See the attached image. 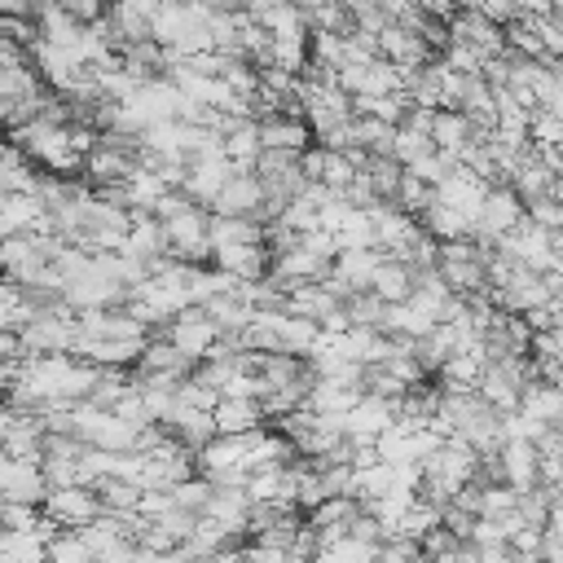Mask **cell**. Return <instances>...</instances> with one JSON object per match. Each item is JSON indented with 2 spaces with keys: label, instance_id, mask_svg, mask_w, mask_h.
<instances>
[{
  "label": "cell",
  "instance_id": "41",
  "mask_svg": "<svg viewBox=\"0 0 563 563\" xmlns=\"http://www.w3.org/2000/svg\"><path fill=\"white\" fill-rule=\"evenodd\" d=\"M9 418H13V405H0V440H4V427H9Z\"/></svg>",
  "mask_w": 563,
  "mask_h": 563
},
{
  "label": "cell",
  "instance_id": "10",
  "mask_svg": "<svg viewBox=\"0 0 563 563\" xmlns=\"http://www.w3.org/2000/svg\"><path fill=\"white\" fill-rule=\"evenodd\" d=\"M484 194H488V180H484V176H475L466 163H453V167L444 172V180L435 185V198H440V202H449V207H457L462 216H471V224H475V216H479Z\"/></svg>",
  "mask_w": 563,
  "mask_h": 563
},
{
  "label": "cell",
  "instance_id": "21",
  "mask_svg": "<svg viewBox=\"0 0 563 563\" xmlns=\"http://www.w3.org/2000/svg\"><path fill=\"white\" fill-rule=\"evenodd\" d=\"M343 299L325 286V282H299V286H290L286 290V312H295V317H308V321H317L321 325V317L325 312H334Z\"/></svg>",
  "mask_w": 563,
  "mask_h": 563
},
{
  "label": "cell",
  "instance_id": "5",
  "mask_svg": "<svg viewBox=\"0 0 563 563\" xmlns=\"http://www.w3.org/2000/svg\"><path fill=\"white\" fill-rule=\"evenodd\" d=\"M163 334H167V339H172L189 361H207V352L216 347V339H220L224 330H220V325H216L198 303H189V308H180V312L163 325Z\"/></svg>",
  "mask_w": 563,
  "mask_h": 563
},
{
  "label": "cell",
  "instance_id": "27",
  "mask_svg": "<svg viewBox=\"0 0 563 563\" xmlns=\"http://www.w3.org/2000/svg\"><path fill=\"white\" fill-rule=\"evenodd\" d=\"M444 523V506L440 501H431V497H413L409 501V510L400 515V523H396V537H409V541H422L431 528H440Z\"/></svg>",
  "mask_w": 563,
  "mask_h": 563
},
{
  "label": "cell",
  "instance_id": "16",
  "mask_svg": "<svg viewBox=\"0 0 563 563\" xmlns=\"http://www.w3.org/2000/svg\"><path fill=\"white\" fill-rule=\"evenodd\" d=\"M519 413L545 422V427H563V383H550V378H532L523 387V400H519Z\"/></svg>",
  "mask_w": 563,
  "mask_h": 563
},
{
  "label": "cell",
  "instance_id": "14",
  "mask_svg": "<svg viewBox=\"0 0 563 563\" xmlns=\"http://www.w3.org/2000/svg\"><path fill=\"white\" fill-rule=\"evenodd\" d=\"M255 123H260V141H264V150H290V154H303V150L317 141L303 114H286V110H277V114H264V119H255Z\"/></svg>",
  "mask_w": 563,
  "mask_h": 563
},
{
  "label": "cell",
  "instance_id": "15",
  "mask_svg": "<svg viewBox=\"0 0 563 563\" xmlns=\"http://www.w3.org/2000/svg\"><path fill=\"white\" fill-rule=\"evenodd\" d=\"M216 413V431L220 435H238V431H255L268 422L260 396H220V405L211 409Z\"/></svg>",
  "mask_w": 563,
  "mask_h": 563
},
{
  "label": "cell",
  "instance_id": "38",
  "mask_svg": "<svg viewBox=\"0 0 563 563\" xmlns=\"http://www.w3.org/2000/svg\"><path fill=\"white\" fill-rule=\"evenodd\" d=\"M528 216H532L537 224H545L550 233H559V229H563V194H550V198L528 202Z\"/></svg>",
  "mask_w": 563,
  "mask_h": 563
},
{
  "label": "cell",
  "instance_id": "6",
  "mask_svg": "<svg viewBox=\"0 0 563 563\" xmlns=\"http://www.w3.org/2000/svg\"><path fill=\"white\" fill-rule=\"evenodd\" d=\"M449 40L471 44L484 62H488V57L510 53V48H506V26H501V22H493V18H484L479 9H457V13L449 18Z\"/></svg>",
  "mask_w": 563,
  "mask_h": 563
},
{
  "label": "cell",
  "instance_id": "42",
  "mask_svg": "<svg viewBox=\"0 0 563 563\" xmlns=\"http://www.w3.org/2000/svg\"><path fill=\"white\" fill-rule=\"evenodd\" d=\"M0 238H4V233H0Z\"/></svg>",
  "mask_w": 563,
  "mask_h": 563
},
{
  "label": "cell",
  "instance_id": "33",
  "mask_svg": "<svg viewBox=\"0 0 563 563\" xmlns=\"http://www.w3.org/2000/svg\"><path fill=\"white\" fill-rule=\"evenodd\" d=\"M48 563H92V550L79 528H57L48 537Z\"/></svg>",
  "mask_w": 563,
  "mask_h": 563
},
{
  "label": "cell",
  "instance_id": "20",
  "mask_svg": "<svg viewBox=\"0 0 563 563\" xmlns=\"http://www.w3.org/2000/svg\"><path fill=\"white\" fill-rule=\"evenodd\" d=\"M431 141H435L440 154L462 158V150L475 141V123H471L462 110H435V114H431Z\"/></svg>",
  "mask_w": 563,
  "mask_h": 563
},
{
  "label": "cell",
  "instance_id": "7",
  "mask_svg": "<svg viewBox=\"0 0 563 563\" xmlns=\"http://www.w3.org/2000/svg\"><path fill=\"white\" fill-rule=\"evenodd\" d=\"M233 176V163L224 158V145H216V150H198V154H189V167H185V194L198 202V207H211V198L220 194V185Z\"/></svg>",
  "mask_w": 563,
  "mask_h": 563
},
{
  "label": "cell",
  "instance_id": "1",
  "mask_svg": "<svg viewBox=\"0 0 563 563\" xmlns=\"http://www.w3.org/2000/svg\"><path fill=\"white\" fill-rule=\"evenodd\" d=\"M9 136H13V145L35 163V167H44V172H53V176H66V172H84V154L75 150V141H70V123H53V119H31V123H22V128H9Z\"/></svg>",
  "mask_w": 563,
  "mask_h": 563
},
{
  "label": "cell",
  "instance_id": "13",
  "mask_svg": "<svg viewBox=\"0 0 563 563\" xmlns=\"http://www.w3.org/2000/svg\"><path fill=\"white\" fill-rule=\"evenodd\" d=\"M202 515L216 519L229 537H242L251 528V493H246V484H216V493H211Z\"/></svg>",
  "mask_w": 563,
  "mask_h": 563
},
{
  "label": "cell",
  "instance_id": "31",
  "mask_svg": "<svg viewBox=\"0 0 563 563\" xmlns=\"http://www.w3.org/2000/svg\"><path fill=\"white\" fill-rule=\"evenodd\" d=\"M427 154H435L431 132H418V128L400 123V128H396V141H391V158H396L400 167H413V163L427 158Z\"/></svg>",
  "mask_w": 563,
  "mask_h": 563
},
{
  "label": "cell",
  "instance_id": "26",
  "mask_svg": "<svg viewBox=\"0 0 563 563\" xmlns=\"http://www.w3.org/2000/svg\"><path fill=\"white\" fill-rule=\"evenodd\" d=\"M0 559L4 563H48V541L35 528H4L0 532Z\"/></svg>",
  "mask_w": 563,
  "mask_h": 563
},
{
  "label": "cell",
  "instance_id": "3",
  "mask_svg": "<svg viewBox=\"0 0 563 563\" xmlns=\"http://www.w3.org/2000/svg\"><path fill=\"white\" fill-rule=\"evenodd\" d=\"M40 510H44L57 528H84V523H92L97 515H106V510H101V497H97V488H92V484L48 488V493H44V501H40Z\"/></svg>",
  "mask_w": 563,
  "mask_h": 563
},
{
  "label": "cell",
  "instance_id": "34",
  "mask_svg": "<svg viewBox=\"0 0 563 563\" xmlns=\"http://www.w3.org/2000/svg\"><path fill=\"white\" fill-rule=\"evenodd\" d=\"M211 493H216V484H211L207 475H189V479L172 484V501H176L180 510H189V515H202L207 501H211Z\"/></svg>",
  "mask_w": 563,
  "mask_h": 563
},
{
  "label": "cell",
  "instance_id": "12",
  "mask_svg": "<svg viewBox=\"0 0 563 563\" xmlns=\"http://www.w3.org/2000/svg\"><path fill=\"white\" fill-rule=\"evenodd\" d=\"M431 53H435V48H431L418 31H409V26H400V22H387V26L378 31V57H387L391 66L418 70V66L431 62Z\"/></svg>",
  "mask_w": 563,
  "mask_h": 563
},
{
  "label": "cell",
  "instance_id": "30",
  "mask_svg": "<svg viewBox=\"0 0 563 563\" xmlns=\"http://www.w3.org/2000/svg\"><path fill=\"white\" fill-rule=\"evenodd\" d=\"M374 559H378V545H374V541H361V537L347 532V537L321 545L312 563H374Z\"/></svg>",
  "mask_w": 563,
  "mask_h": 563
},
{
  "label": "cell",
  "instance_id": "40",
  "mask_svg": "<svg viewBox=\"0 0 563 563\" xmlns=\"http://www.w3.org/2000/svg\"><path fill=\"white\" fill-rule=\"evenodd\" d=\"M202 563H246V550L224 545V550H216V554H211V559H202Z\"/></svg>",
  "mask_w": 563,
  "mask_h": 563
},
{
  "label": "cell",
  "instance_id": "32",
  "mask_svg": "<svg viewBox=\"0 0 563 563\" xmlns=\"http://www.w3.org/2000/svg\"><path fill=\"white\" fill-rule=\"evenodd\" d=\"M396 488V466L391 462H365V466H356V497L361 501H374V497H383V493H391Z\"/></svg>",
  "mask_w": 563,
  "mask_h": 563
},
{
  "label": "cell",
  "instance_id": "2",
  "mask_svg": "<svg viewBox=\"0 0 563 563\" xmlns=\"http://www.w3.org/2000/svg\"><path fill=\"white\" fill-rule=\"evenodd\" d=\"M523 211H528V202H523L510 185H488V194H484V202H479V216H475V238H479V242L506 238V233L523 220Z\"/></svg>",
  "mask_w": 563,
  "mask_h": 563
},
{
  "label": "cell",
  "instance_id": "11",
  "mask_svg": "<svg viewBox=\"0 0 563 563\" xmlns=\"http://www.w3.org/2000/svg\"><path fill=\"white\" fill-rule=\"evenodd\" d=\"M211 264L233 273L238 282H264L273 273V251H268V242H238V246L211 251Z\"/></svg>",
  "mask_w": 563,
  "mask_h": 563
},
{
  "label": "cell",
  "instance_id": "39",
  "mask_svg": "<svg viewBox=\"0 0 563 563\" xmlns=\"http://www.w3.org/2000/svg\"><path fill=\"white\" fill-rule=\"evenodd\" d=\"M444 62H449L453 70H462V75H484V57H479L471 44H457V40H449V48H444Z\"/></svg>",
  "mask_w": 563,
  "mask_h": 563
},
{
  "label": "cell",
  "instance_id": "35",
  "mask_svg": "<svg viewBox=\"0 0 563 563\" xmlns=\"http://www.w3.org/2000/svg\"><path fill=\"white\" fill-rule=\"evenodd\" d=\"M506 48H510L515 57H528V62H545V48H541L537 31L528 26V18H510V22H506Z\"/></svg>",
  "mask_w": 563,
  "mask_h": 563
},
{
  "label": "cell",
  "instance_id": "28",
  "mask_svg": "<svg viewBox=\"0 0 563 563\" xmlns=\"http://www.w3.org/2000/svg\"><path fill=\"white\" fill-rule=\"evenodd\" d=\"M537 462H541V484L550 493H563V427H545L537 440Z\"/></svg>",
  "mask_w": 563,
  "mask_h": 563
},
{
  "label": "cell",
  "instance_id": "17",
  "mask_svg": "<svg viewBox=\"0 0 563 563\" xmlns=\"http://www.w3.org/2000/svg\"><path fill=\"white\" fill-rule=\"evenodd\" d=\"M260 154H264V141H260V123L246 114V119H238V123L224 132V158L233 163V172H255Z\"/></svg>",
  "mask_w": 563,
  "mask_h": 563
},
{
  "label": "cell",
  "instance_id": "23",
  "mask_svg": "<svg viewBox=\"0 0 563 563\" xmlns=\"http://www.w3.org/2000/svg\"><path fill=\"white\" fill-rule=\"evenodd\" d=\"M413 282H418V273H413L405 260L383 255L378 268H374V277H369V290H374L378 299H387V303H400V299H409Z\"/></svg>",
  "mask_w": 563,
  "mask_h": 563
},
{
  "label": "cell",
  "instance_id": "8",
  "mask_svg": "<svg viewBox=\"0 0 563 563\" xmlns=\"http://www.w3.org/2000/svg\"><path fill=\"white\" fill-rule=\"evenodd\" d=\"M484 471H497V479H506L510 488H537L541 484V462H537V444L532 440H523V435H506V444H501V453H497V462L493 466H484Z\"/></svg>",
  "mask_w": 563,
  "mask_h": 563
},
{
  "label": "cell",
  "instance_id": "22",
  "mask_svg": "<svg viewBox=\"0 0 563 563\" xmlns=\"http://www.w3.org/2000/svg\"><path fill=\"white\" fill-rule=\"evenodd\" d=\"M167 431H172L185 449H194V453L207 449V444L220 435V431H216V413H211V409H189V405H180V409L172 413Z\"/></svg>",
  "mask_w": 563,
  "mask_h": 563
},
{
  "label": "cell",
  "instance_id": "37",
  "mask_svg": "<svg viewBox=\"0 0 563 563\" xmlns=\"http://www.w3.org/2000/svg\"><path fill=\"white\" fill-rule=\"evenodd\" d=\"M374 563H427V554H422V545L409 541V537H387V541L378 545V559H374Z\"/></svg>",
  "mask_w": 563,
  "mask_h": 563
},
{
  "label": "cell",
  "instance_id": "18",
  "mask_svg": "<svg viewBox=\"0 0 563 563\" xmlns=\"http://www.w3.org/2000/svg\"><path fill=\"white\" fill-rule=\"evenodd\" d=\"M418 224L435 238V242H453V238H475V224H471V216H462L457 207H449V202H440V198H431L422 211H418Z\"/></svg>",
  "mask_w": 563,
  "mask_h": 563
},
{
  "label": "cell",
  "instance_id": "36",
  "mask_svg": "<svg viewBox=\"0 0 563 563\" xmlns=\"http://www.w3.org/2000/svg\"><path fill=\"white\" fill-rule=\"evenodd\" d=\"M519 18H528V26L537 31V40L545 48V62L550 57H563V22L554 13H519Z\"/></svg>",
  "mask_w": 563,
  "mask_h": 563
},
{
  "label": "cell",
  "instance_id": "29",
  "mask_svg": "<svg viewBox=\"0 0 563 563\" xmlns=\"http://www.w3.org/2000/svg\"><path fill=\"white\" fill-rule=\"evenodd\" d=\"M479 369H484V352L479 347H466V352H453L440 365V383L444 387H475L479 383Z\"/></svg>",
  "mask_w": 563,
  "mask_h": 563
},
{
  "label": "cell",
  "instance_id": "25",
  "mask_svg": "<svg viewBox=\"0 0 563 563\" xmlns=\"http://www.w3.org/2000/svg\"><path fill=\"white\" fill-rule=\"evenodd\" d=\"M92 488H97L106 515H119V519L141 515V493H145L141 484H132V479H123V475H106V479H97Z\"/></svg>",
  "mask_w": 563,
  "mask_h": 563
},
{
  "label": "cell",
  "instance_id": "9",
  "mask_svg": "<svg viewBox=\"0 0 563 563\" xmlns=\"http://www.w3.org/2000/svg\"><path fill=\"white\" fill-rule=\"evenodd\" d=\"M207 211H216V216H260L264 220V185H260V176L255 172H233L220 185V194L211 198Z\"/></svg>",
  "mask_w": 563,
  "mask_h": 563
},
{
  "label": "cell",
  "instance_id": "19",
  "mask_svg": "<svg viewBox=\"0 0 563 563\" xmlns=\"http://www.w3.org/2000/svg\"><path fill=\"white\" fill-rule=\"evenodd\" d=\"M189 356L167 339V334H158V339H145V352H141V361H136V369L141 374H167V378H189Z\"/></svg>",
  "mask_w": 563,
  "mask_h": 563
},
{
  "label": "cell",
  "instance_id": "4",
  "mask_svg": "<svg viewBox=\"0 0 563 563\" xmlns=\"http://www.w3.org/2000/svg\"><path fill=\"white\" fill-rule=\"evenodd\" d=\"M497 251H506L510 260H519V264H528V268H550V260H554V233L545 229V224H537L528 211H523V220L506 233V238H497L493 242Z\"/></svg>",
  "mask_w": 563,
  "mask_h": 563
},
{
  "label": "cell",
  "instance_id": "24",
  "mask_svg": "<svg viewBox=\"0 0 563 563\" xmlns=\"http://www.w3.org/2000/svg\"><path fill=\"white\" fill-rule=\"evenodd\" d=\"M361 396H365V387H356V383H339V378H312L308 409H312V413H347V409H352Z\"/></svg>",
  "mask_w": 563,
  "mask_h": 563
}]
</instances>
